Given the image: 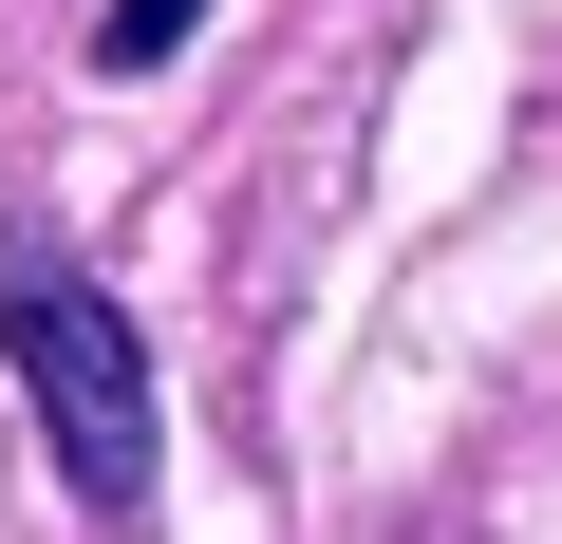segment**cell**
I'll list each match as a JSON object with an SVG mask.
<instances>
[{
	"instance_id": "6da1fadb",
	"label": "cell",
	"mask_w": 562,
	"mask_h": 544,
	"mask_svg": "<svg viewBox=\"0 0 562 544\" xmlns=\"http://www.w3.org/2000/svg\"><path fill=\"white\" fill-rule=\"evenodd\" d=\"M0 376L38 395V432H57V469H76V507H150V357H132V301L94 282V263H57V244H0Z\"/></svg>"
},
{
	"instance_id": "7a4b0ae2",
	"label": "cell",
	"mask_w": 562,
	"mask_h": 544,
	"mask_svg": "<svg viewBox=\"0 0 562 544\" xmlns=\"http://www.w3.org/2000/svg\"><path fill=\"white\" fill-rule=\"evenodd\" d=\"M188 20H206V0H113V20H94V76H169Z\"/></svg>"
}]
</instances>
